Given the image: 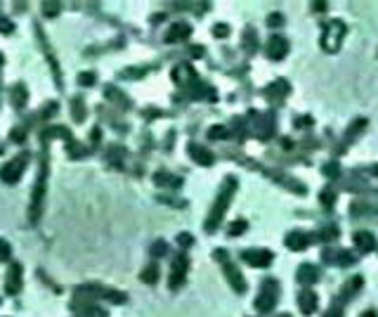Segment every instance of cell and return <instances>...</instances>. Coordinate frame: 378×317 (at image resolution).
I'll list each match as a JSON object with an SVG mask.
<instances>
[{
  "instance_id": "obj_16",
  "label": "cell",
  "mask_w": 378,
  "mask_h": 317,
  "mask_svg": "<svg viewBox=\"0 0 378 317\" xmlns=\"http://www.w3.org/2000/svg\"><path fill=\"white\" fill-rule=\"evenodd\" d=\"M192 34V26H187V24H175V26L165 34V41L173 43V41H182V38H187V36Z\"/></svg>"
},
{
  "instance_id": "obj_25",
  "label": "cell",
  "mask_w": 378,
  "mask_h": 317,
  "mask_svg": "<svg viewBox=\"0 0 378 317\" xmlns=\"http://www.w3.org/2000/svg\"><path fill=\"white\" fill-rule=\"evenodd\" d=\"M269 26H279V24H282V21H284V17H282V14H269Z\"/></svg>"
},
{
  "instance_id": "obj_27",
  "label": "cell",
  "mask_w": 378,
  "mask_h": 317,
  "mask_svg": "<svg viewBox=\"0 0 378 317\" xmlns=\"http://www.w3.org/2000/svg\"><path fill=\"white\" fill-rule=\"evenodd\" d=\"M163 253H165V244H163V241L154 244V256H163Z\"/></svg>"
},
{
  "instance_id": "obj_30",
  "label": "cell",
  "mask_w": 378,
  "mask_h": 317,
  "mask_svg": "<svg viewBox=\"0 0 378 317\" xmlns=\"http://www.w3.org/2000/svg\"><path fill=\"white\" fill-rule=\"evenodd\" d=\"M43 7H45V12H48V14H55V12H57V5H55V3H45Z\"/></svg>"
},
{
  "instance_id": "obj_31",
  "label": "cell",
  "mask_w": 378,
  "mask_h": 317,
  "mask_svg": "<svg viewBox=\"0 0 378 317\" xmlns=\"http://www.w3.org/2000/svg\"><path fill=\"white\" fill-rule=\"evenodd\" d=\"M343 315V310H340V308H331L329 312H326V317H340Z\"/></svg>"
},
{
  "instance_id": "obj_3",
  "label": "cell",
  "mask_w": 378,
  "mask_h": 317,
  "mask_svg": "<svg viewBox=\"0 0 378 317\" xmlns=\"http://www.w3.org/2000/svg\"><path fill=\"white\" fill-rule=\"evenodd\" d=\"M45 180H48V161L43 158L41 175H38V182H36V189H33V201H31V223H36L38 220V215H41L43 194H45Z\"/></svg>"
},
{
  "instance_id": "obj_5",
  "label": "cell",
  "mask_w": 378,
  "mask_h": 317,
  "mask_svg": "<svg viewBox=\"0 0 378 317\" xmlns=\"http://www.w3.org/2000/svg\"><path fill=\"white\" fill-rule=\"evenodd\" d=\"M28 164V154H19V156H14L10 164L3 166V171H0V178L5 180V182H17V180L21 178V173H24V168H26Z\"/></svg>"
},
{
  "instance_id": "obj_13",
  "label": "cell",
  "mask_w": 378,
  "mask_h": 317,
  "mask_svg": "<svg viewBox=\"0 0 378 317\" xmlns=\"http://www.w3.org/2000/svg\"><path fill=\"white\" fill-rule=\"evenodd\" d=\"M298 282L300 284H312L319 279V272H317L315 265H310V263H305V265H300V270H298Z\"/></svg>"
},
{
  "instance_id": "obj_15",
  "label": "cell",
  "mask_w": 378,
  "mask_h": 317,
  "mask_svg": "<svg viewBox=\"0 0 378 317\" xmlns=\"http://www.w3.org/2000/svg\"><path fill=\"white\" fill-rule=\"evenodd\" d=\"M189 154H192V156L196 158V164H201V166H211L215 158L208 149H203V147H199V145H189Z\"/></svg>"
},
{
  "instance_id": "obj_17",
  "label": "cell",
  "mask_w": 378,
  "mask_h": 317,
  "mask_svg": "<svg viewBox=\"0 0 378 317\" xmlns=\"http://www.w3.org/2000/svg\"><path fill=\"white\" fill-rule=\"evenodd\" d=\"M142 279H145L147 284H154V282H156V279H158V268H156V265H149V268L142 272Z\"/></svg>"
},
{
  "instance_id": "obj_32",
  "label": "cell",
  "mask_w": 378,
  "mask_h": 317,
  "mask_svg": "<svg viewBox=\"0 0 378 317\" xmlns=\"http://www.w3.org/2000/svg\"><path fill=\"white\" fill-rule=\"evenodd\" d=\"M317 10V12H322V10H326V3H315V5H312Z\"/></svg>"
},
{
  "instance_id": "obj_26",
  "label": "cell",
  "mask_w": 378,
  "mask_h": 317,
  "mask_svg": "<svg viewBox=\"0 0 378 317\" xmlns=\"http://www.w3.org/2000/svg\"><path fill=\"white\" fill-rule=\"evenodd\" d=\"M78 81H81L83 85H92V81H95V76H92V74H81V76H78Z\"/></svg>"
},
{
  "instance_id": "obj_22",
  "label": "cell",
  "mask_w": 378,
  "mask_h": 317,
  "mask_svg": "<svg viewBox=\"0 0 378 317\" xmlns=\"http://www.w3.org/2000/svg\"><path fill=\"white\" fill-rule=\"evenodd\" d=\"M213 34H215V36H218V38H225V36H227V34H229V28H227V26H225V24H218V26H215V28H213Z\"/></svg>"
},
{
  "instance_id": "obj_7",
  "label": "cell",
  "mask_w": 378,
  "mask_h": 317,
  "mask_svg": "<svg viewBox=\"0 0 378 317\" xmlns=\"http://www.w3.org/2000/svg\"><path fill=\"white\" fill-rule=\"evenodd\" d=\"M241 258L246 263H251V265H255V268H267L274 256L269 253L267 248H248V251L241 253Z\"/></svg>"
},
{
  "instance_id": "obj_2",
  "label": "cell",
  "mask_w": 378,
  "mask_h": 317,
  "mask_svg": "<svg viewBox=\"0 0 378 317\" xmlns=\"http://www.w3.org/2000/svg\"><path fill=\"white\" fill-rule=\"evenodd\" d=\"M345 31H348V26H345L340 19H333L329 21V24H324V36H322V45L326 52H336L338 48H340V41H343Z\"/></svg>"
},
{
  "instance_id": "obj_14",
  "label": "cell",
  "mask_w": 378,
  "mask_h": 317,
  "mask_svg": "<svg viewBox=\"0 0 378 317\" xmlns=\"http://www.w3.org/2000/svg\"><path fill=\"white\" fill-rule=\"evenodd\" d=\"M307 244H310V237L302 235V232H291V235L286 237V246H289L291 251H302Z\"/></svg>"
},
{
  "instance_id": "obj_35",
  "label": "cell",
  "mask_w": 378,
  "mask_h": 317,
  "mask_svg": "<svg viewBox=\"0 0 378 317\" xmlns=\"http://www.w3.org/2000/svg\"><path fill=\"white\" fill-rule=\"evenodd\" d=\"M0 64H3V55H0Z\"/></svg>"
},
{
  "instance_id": "obj_1",
  "label": "cell",
  "mask_w": 378,
  "mask_h": 317,
  "mask_svg": "<svg viewBox=\"0 0 378 317\" xmlns=\"http://www.w3.org/2000/svg\"><path fill=\"white\" fill-rule=\"evenodd\" d=\"M234 187H236V180H227L225 185H222V192H220V197H218V201H215V206H213V211H211V218L206 220V230L208 232H213L218 225H220V220H222V215H225V208H227V204H229V199H232V192H234Z\"/></svg>"
},
{
  "instance_id": "obj_19",
  "label": "cell",
  "mask_w": 378,
  "mask_h": 317,
  "mask_svg": "<svg viewBox=\"0 0 378 317\" xmlns=\"http://www.w3.org/2000/svg\"><path fill=\"white\" fill-rule=\"evenodd\" d=\"M24 102H26V90L21 88V85H17V88H14V104L21 107Z\"/></svg>"
},
{
  "instance_id": "obj_29",
  "label": "cell",
  "mask_w": 378,
  "mask_h": 317,
  "mask_svg": "<svg viewBox=\"0 0 378 317\" xmlns=\"http://www.w3.org/2000/svg\"><path fill=\"white\" fill-rule=\"evenodd\" d=\"M21 138H26V133H21V131H14V133H12V140H14V142H24Z\"/></svg>"
},
{
  "instance_id": "obj_18",
  "label": "cell",
  "mask_w": 378,
  "mask_h": 317,
  "mask_svg": "<svg viewBox=\"0 0 378 317\" xmlns=\"http://www.w3.org/2000/svg\"><path fill=\"white\" fill-rule=\"evenodd\" d=\"M248 225H246V220H234L232 225H229V235L232 237H239L241 232H244V230H246Z\"/></svg>"
},
{
  "instance_id": "obj_9",
  "label": "cell",
  "mask_w": 378,
  "mask_h": 317,
  "mask_svg": "<svg viewBox=\"0 0 378 317\" xmlns=\"http://www.w3.org/2000/svg\"><path fill=\"white\" fill-rule=\"evenodd\" d=\"M19 289H21V268L14 263L10 268V272L5 275V291L10 296H14V294H19Z\"/></svg>"
},
{
  "instance_id": "obj_6",
  "label": "cell",
  "mask_w": 378,
  "mask_h": 317,
  "mask_svg": "<svg viewBox=\"0 0 378 317\" xmlns=\"http://www.w3.org/2000/svg\"><path fill=\"white\" fill-rule=\"evenodd\" d=\"M215 258L218 261H222V265H225V275H227V279H229V284H232L234 289L239 291H246V282H244V277L236 272V268H234L232 263L227 261V256H225V251H215Z\"/></svg>"
},
{
  "instance_id": "obj_8",
  "label": "cell",
  "mask_w": 378,
  "mask_h": 317,
  "mask_svg": "<svg viewBox=\"0 0 378 317\" xmlns=\"http://www.w3.org/2000/svg\"><path fill=\"white\" fill-rule=\"evenodd\" d=\"M289 52V43L284 41L282 36H272L267 43V57L269 59H282Z\"/></svg>"
},
{
  "instance_id": "obj_21",
  "label": "cell",
  "mask_w": 378,
  "mask_h": 317,
  "mask_svg": "<svg viewBox=\"0 0 378 317\" xmlns=\"http://www.w3.org/2000/svg\"><path fill=\"white\" fill-rule=\"evenodd\" d=\"M10 258V244L5 239H0V261H7Z\"/></svg>"
},
{
  "instance_id": "obj_33",
  "label": "cell",
  "mask_w": 378,
  "mask_h": 317,
  "mask_svg": "<svg viewBox=\"0 0 378 317\" xmlns=\"http://www.w3.org/2000/svg\"><path fill=\"white\" fill-rule=\"evenodd\" d=\"M369 171H371V175H378V164H376V166H371Z\"/></svg>"
},
{
  "instance_id": "obj_12",
  "label": "cell",
  "mask_w": 378,
  "mask_h": 317,
  "mask_svg": "<svg viewBox=\"0 0 378 317\" xmlns=\"http://www.w3.org/2000/svg\"><path fill=\"white\" fill-rule=\"evenodd\" d=\"M298 303H300V310L305 312V315H312V312L317 310V296L315 291H300V296H298Z\"/></svg>"
},
{
  "instance_id": "obj_11",
  "label": "cell",
  "mask_w": 378,
  "mask_h": 317,
  "mask_svg": "<svg viewBox=\"0 0 378 317\" xmlns=\"http://www.w3.org/2000/svg\"><path fill=\"white\" fill-rule=\"evenodd\" d=\"M352 241H355V246H357V251H362V253H369V251H373L376 248V237L371 235V232H357V235L352 237Z\"/></svg>"
},
{
  "instance_id": "obj_4",
  "label": "cell",
  "mask_w": 378,
  "mask_h": 317,
  "mask_svg": "<svg viewBox=\"0 0 378 317\" xmlns=\"http://www.w3.org/2000/svg\"><path fill=\"white\" fill-rule=\"evenodd\" d=\"M277 298H279V287H277V282L267 279V282L262 284V291L258 294V298H255V308L262 312L272 310L277 303Z\"/></svg>"
},
{
  "instance_id": "obj_23",
  "label": "cell",
  "mask_w": 378,
  "mask_h": 317,
  "mask_svg": "<svg viewBox=\"0 0 378 317\" xmlns=\"http://www.w3.org/2000/svg\"><path fill=\"white\" fill-rule=\"evenodd\" d=\"M333 201H336V197H331V192H329V189H324V192H322V204H326V206H331Z\"/></svg>"
},
{
  "instance_id": "obj_24",
  "label": "cell",
  "mask_w": 378,
  "mask_h": 317,
  "mask_svg": "<svg viewBox=\"0 0 378 317\" xmlns=\"http://www.w3.org/2000/svg\"><path fill=\"white\" fill-rule=\"evenodd\" d=\"M338 171H340V166H338V164H329L326 168H324L326 175H338Z\"/></svg>"
},
{
  "instance_id": "obj_34",
  "label": "cell",
  "mask_w": 378,
  "mask_h": 317,
  "mask_svg": "<svg viewBox=\"0 0 378 317\" xmlns=\"http://www.w3.org/2000/svg\"><path fill=\"white\" fill-rule=\"evenodd\" d=\"M364 317H376V312H373V310L371 312H364Z\"/></svg>"
},
{
  "instance_id": "obj_10",
  "label": "cell",
  "mask_w": 378,
  "mask_h": 317,
  "mask_svg": "<svg viewBox=\"0 0 378 317\" xmlns=\"http://www.w3.org/2000/svg\"><path fill=\"white\" fill-rule=\"evenodd\" d=\"M185 272H187V258L185 256H178L175 263H173V275H170V289L180 287L185 282Z\"/></svg>"
},
{
  "instance_id": "obj_20",
  "label": "cell",
  "mask_w": 378,
  "mask_h": 317,
  "mask_svg": "<svg viewBox=\"0 0 378 317\" xmlns=\"http://www.w3.org/2000/svg\"><path fill=\"white\" fill-rule=\"evenodd\" d=\"M225 135H227V131H225V128H220V125H215V128H211V131H208V138H213V140L225 138Z\"/></svg>"
},
{
  "instance_id": "obj_28",
  "label": "cell",
  "mask_w": 378,
  "mask_h": 317,
  "mask_svg": "<svg viewBox=\"0 0 378 317\" xmlns=\"http://www.w3.org/2000/svg\"><path fill=\"white\" fill-rule=\"evenodd\" d=\"M0 31H5V34H10V31H12V24H10V21H7V19H0Z\"/></svg>"
}]
</instances>
